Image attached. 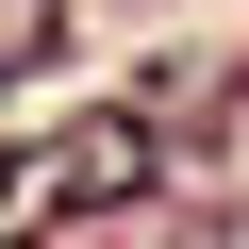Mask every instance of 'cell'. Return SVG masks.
I'll use <instances>...</instances> for the list:
<instances>
[{
    "mask_svg": "<svg viewBox=\"0 0 249 249\" xmlns=\"http://www.w3.org/2000/svg\"><path fill=\"white\" fill-rule=\"evenodd\" d=\"M0 216H17V166H0Z\"/></svg>",
    "mask_w": 249,
    "mask_h": 249,
    "instance_id": "cell-3",
    "label": "cell"
},
{
    "mask_svg": "<svg viewBox=\"0 0 249 249\" xmlns=\"http://www.w3.org/2000/svg\"><path fill=\"white\" fill-rule=\"evenodd\" d=\"M67 50V0H0V67H50Z\"/></svg>",
    "mask_w": 249,
    "mask_h": 249,
    "instance_id": "cell-2",
    "label": "cell"
},
{
    "mask_svg": "<svg viewBox=\"0 0 249 249\" xmlns=\"http://www.w3.org/2000/svg\"><path fill=\"white\" fill-rule=\"evenodd\" d=\"M133 199H150V116L133 100L116 116H67V133L34 150V183H17V216H67V232L83 216H133Z\"/></svg>",
    "mask_w": 249,
    "mask_h": 249,
    "instance_id": "cell-1",
    "label": "cell"
}]
</instances>
